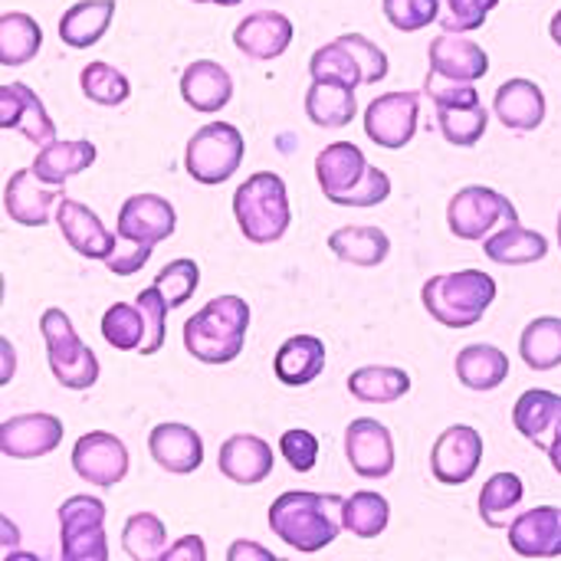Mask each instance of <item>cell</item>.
<instances>
[{"label": "cell", "mask_w": 561, "mask_h": 561, "mask_svg": "<svg viewBox=\"0 0 561 561\" xmlns=\"http://www.w3.org/2000/svg\"><path fill=\"white\" fill-rule=\"evenodd\" d=\"M342 503L335 493H283L270 506V529L296 552H322L345 529Z\"/></svg>", "instance_id": "obj_1"}, {"label": "cell", "mask_w": 561, "mask_h": 561, "mask_svg": "<svg viewBox=\"0 0 561 561\" xmlns=\"http://www.w3.org/2000/svg\"><path fill=\"white\" fill-rule=\"evenodd\" d=\"M250 306L240 296H217L184 322V348L204 365H230L243 352Z\"/></svg>", "instance_id": "obj_2"}, {"label": "cell", "mask_w": 561, "mask_h": 561, "mask_svg": "<svg viewBox=\"0 0 561 561\" xmlns=\"http://www.w3.org/2000/svg\"><path fill=\"white\" fill-rule=\"evenodd\" d=\"M424 309L447 329L477 325L496 299V279L480 270L444 273L424 283L421 289Z\"/></svg>", "instance_id": "obj_3"}, {"label": "cell", "mask_w": 561, "mask_h": 561, "mask_svg": "<svg viewBox=\"0 0 561 561\" xmlns=\"http://www.w3.org/2000/svg\"><path fill=\"white\" fill-rule=\"evenodd\" d=\"M233 217L240 224V233L256 247L283 240L293 220L283 178L273 171H256L253 178H247L233 194Z\"/></svg>", "instance_id": "obj_4"}, {"label": "cell", "mask_w": 561, "mask_h": 561, "mask_svg": "<svg viewBox=\"0 0 561 561\" xmlns=\"http://www.w3.org/2000/svg\"><path fill=\"white\" fill-rule=\"evenodd\" d=\"M39 332L46 342V362L53 378L69 391H89L99 381V358L76 335L69 316L62 309H46L39 316Z\"/></svg>", "instance_id": "obj_5"}, {"label": "cell", "mask_w": 561, "mask_h": 561, "mask_svg": "<svg viewBox=\"0 0 561 561\" xmlns=\"http://www.w3.org/2000/svg\"><path fill=\"white\" fill-rule=\"evenodd\" d=\"M243 135L237 125L230 122H207L204 128H197L187 141L184 151V168L197 184L217 187L224 181H230V174L240 168L243 161Z\"/></svg>", "instance_id": "obj_6"}, {"label": "cell", "mask_w": 561, "mask_h": 561, "mask_svg": "<svg viewBox=\"0 0 561 561\" xmlns=\"http://www.w3.org/2000/svg\"><path fill=\"white\" fill-rule=\"evenodd\" d=\"M510 224H519L513 201L486 184H467L447 204V227L460 240H486Z\"/></svg>", "instance_id": "obj_7"}, {"label": "cell", "mask_w": 561, "mask_h": 561, "mask_svg": "<svg viewBox=\"0 0 561 561\" xmlns=\"http://www.w3.org/2000/svg\"><path fill=\"white\" fill-rule=\"evenodd\" d=\"M105 503L95 496H69L59 506V552L62 561H108Z\"/></svg>", "instance_id": "obj_8"}, {"label": "cell", "mask_w": 561, "mask_h": 561, "mask_svg": "<svg viewBox=\"0 0 561 561\" xmlns=\"http://www.w3.org/2000/svg\"><path fill=\"white\" fill-rule=\"evenodd\" d=\"M421 118V95L417 92H385L365 108V135L381 148H404L414 141Z\"/></svg>", "instance_id": "obj_9"}, {"label": "cell", "mask_w": 561, "mask_h": 561, "mask_svg": "<svg viewBox=\"0 0 561 561\" xmlns=\"http://www.w3.org/2000/svg\"><path fill=\"white\" fill-rule=\"evenodd\" d=\"M483 463V437L470 424L447 427L431 450V473L444 486H463Z\"/></svg>", "instance_id": "obj_10"}, {"label": "cell", "mask_w": 561, "mask_h": 561, "mask_svg": "<svg viewBox=\"0 0 561 561\" xmlns=\"http://www.w3.org/2000/svg\"><path fill=\"white\" fill-rule=\"evenodd\" d=\"M66 197L62 184H49L43 181L33 168H23L16 174H10L7 187H3V207L10 214L13 224L20 227H43L53 220V207H59V201Z\"/></svg>", "instance_id": "obj_11"}, {"label": "cell", "mask_w": 561, "mask_h": 561, "mask_svg": "<svg viewBox=\"0 0 561 561\" xmlns=\"http://www.w3.org/2000/svg\"><path fill=\"white\" fill-rule=\"evenodd\" d=\"M174 230H178V210H174V204L164 201L161 194H131V197L118 207L115 233H118L122 240L158 247V243L168 240Z\"/></svg>", "instance_id": "obj_12"}, {"label": "cell", "mask_w": 561, "mask_h": 561, "mask_svg": "<svg viewBox=\"0 0 561 561\" xmlns=\"http://www.w3.org/2000/svg\"><path fill=\"white\" fill-rule=\"evenodd\" d=\"M345 457L362 480H385L394 470V437L375 417H358L345 431Z\"/></svg>", "instance_id": "obj_13"}, {"label": "cell", "mask_w": 561, "mask_h": 561, "mask_svg": "<svg viewBox=\"0 0 561 561\" xmlns=\"http://www.w3.org/2000/svg\"><path fill=\"white\" fill-rule=\"evenodd\" d=\"M72 470L92 483V486H115L125 480L128 473V450L125 444L115 437V434H105V431H92V434H82L72 447Z\"/></svg>", "instance_id": "obj_14"}, {"label": "cell", "mask_w": 561, "mask_h": 561, "mask_svg": "<svg viewBox=\"0 0 561 561\" xmlns=\"http://www.w3.org/2000/svg\"><path fill=\"white\" fill-rule=\"evenodd\" d=\"M56 224H59V233L62 240L85 260H108L112 250H115V233L99 220V214L92 207H85L82 201H72V197H62L59 207H56Z\"/></svg>", "instance_id": "obj_15"}, {"label": "cell", "mask_w": 561, "mask_h": 561, "mask_svg": "<svg viewBox=\"0 0 561 561\" xmlns=\"http://www.w3.org/2000/svg\"><path fill=\"white\" fill-rule=\"evenodd\" d=\"M0 128H13L33 145L56 141V122L49 118L39 95L23 82H7L0 89Z\"/></svg>", "instance_id": "obj_16"}, {"label": "cell", "mask_w": 561, "mask_h": 561, "mask_svg": "<svg viewBox=\"0 0 561 561\" xmlns=\"http://www.w3.org/2000/svg\"><path fill=\"white\" fill-rule=\"evenodd\" d=\"M289 43H293V20L279 10H256L243 16L233 30V46L256 62L279 59L289 49Z\"/></svg>", "instance_id": "obj_17"}, {"label": "cell", "mask_w": 561, "mask_h": 561, "mask_svg": "<svg viewBox=\"0 0 561 561\" xmlns=\"http://www.w3.org/2000/svg\"><path fill=\"white\" fill-rule=\"evenodd\" d=\"M62 444V421L53 414H20L3 421L0 450L10 460H36Z\"/></svg>", "instance_id": "obj_18"}, {"label": "cell", "mask_w": 561, "mask_h": 561, "mask_svg": "<svg viewBox=\"0 0 561 561\" xmlns=\"http://www.w3.org/2000/svg\"><path fill=\"white\" fill-rule=\"evenodd\" d=\"M510 549L523 559H559L561 556V510L539 506L519 513L510 523Z\"/></svg>", "instance_id": "obj_19"}, {"label": "cell", "mask_w": 561, "mask_h": 561, "mask_svg": "<svg viewBox=\"0 0 561 561\" xmlns=\"http://www.w3.org/2000/svg\"><path fill=\"white\" fill-rule=\"evenodd\" d=\"M427 59H431L434 72L450 76V79H463V82H477L490 72V53L477 39L450 33V30H444L440 36L431 39Z\"/></svg>", "instance_id": "obj_20"}, {"label": "cell", "mask_w": 561, "mask_h": 561, "mask_svg": "<svg viewBox=\"0 0 561 561\" xmlns=\"http://www.w3.org/2000/svg\"><path fill=\"white\" fill-rule=\"evenodd\" d=\"M513 424L529 444L549 454V447L561 437V394L546 388H533L519 394L513 408Z\"/></svg>", "instance_id": "obj_21"}, {"label": "cell", "mask_w": 561, "mask_h": 561, "mask_svg": "<svg viewBox=\"0 0 561 561\" xmlns=\"http://www.w3.org/2000/svg\"><path fill=\"white\" fill-rule=\"evenodd\" d=\"M148 450L161 470L178 477H187L204 463V440L187 424H158L148 437Z\"/></svg>", "instance_id": "obj_22"}, {"label": "cell", "mask_w": 561, "mask_h": 561, "mask_svg": "<svg viewBox=\"0 0 561 561\" xmlns=\"http://www.w3.org/2000/svg\"><path fill=\"white\" fill-rule=\"evenodd\" d=\"M220 473L230 483L240 486H256L273 473V447L263 437L253 434H233L230 440L220 444V457H217Z\"/></svg>", "instance_id": "obj_23"}, {"label": "cell", "mask_w": 561, "mask_h": 561, "mask_svg": "<svg viewBox=\"0 0 561 561\" xmlns=\"http://www.w3.org/2000/svg\"><path fill=\"white\" fill-rule=\"evenodd\" d=\"M181 99L194 108V112H204V115H214L220 108H227V102L233 99V79L230 72L214 62V59H197L191 62L184 72H181Z\"/></svg>", "instance_id": "obj_24"}, {"label": "cell", "mask_w": 561, "mask_h": 561, "mask_svg": "<svg viewBox=\"0 0 561 561\" xmlns=\"http://www.w3.org/2000/svg\"><path fill=\"white\" fill-rule=\"evenodd\" d=\"M546 92L533 79H506L493 95L496 118L513 131H536L546 122Z\"/></svg>", "instance_id": "obj_25"}, {"label": "cell", "mask_w": 561, "mask_h": 561, "mask_svg": "<svg viewBox=\"0 0 561 561\" xmlns=\"http://www.w3.org/2000/svg\"><path fill=\"white\" fill-rule=\"evenodd\" d=\"M368 171V158L352 141H332L316 158V178L322 194L335 204L342 194H348Z\"/></svg>", "instance_id": "obj_26"}, {"label": "cell", "mask_w": 561, "mask_h": 561, "mask_svg": "<svg viewBox=\"0 0 561 561\" xmlns=\"http://www.w3.org/2000/svg\"><path fill=\"white\" fill-rule=\"evenodd\" d=\"M325 368V345L316 335H293L279 345L273 358V371L286 388L312 385Z\"/></svg>", "instance_id": "obj_27"}, {"label": "cell", "mask_w": 561, "mask_h": 561, "mask_svg": "<svg viewBox=\"0 0 561 561\" xmlns=\"http://www.w3.org/2000/svg\"><path fill=\"white\" fill-rule=\"evenodd\" d=\"M483 253L500 266H529L549 256V240L539 230L510 224L483 240Z\"/></svg>", "instance_id": "obj_28"}, {"label": "cell", "mask_w": 561, "mask_h": 561, "mask_svg": "<svg viewBox=\"0 0 561 561\" xmlns=\"http://www.w3.org/2000/svg\"><path fill=\"white\" fill-rule=\"evenodd\" d=\"M115 16V0H79L59 16V39L72 49L95 46Z\"/></svg>", "instance_id": "obj_29"}, {"label": "cell", "mask_w": 561, "mask_h": 561, "mask_svg": "<svg viewBox=\"0 0 561 561\" xmlns=\"http://www.w3.org/2000/svg\"><path fill=\"white\" fill-rule=\"evenodd\" d=\"M95 158H99V151L85 138H76V141H49L33 158V171L43 181H49V184H66L69 178H76L85 168H92Z\"/></svg>", "instance_id": "obj_30"}, {"label": "cell", "mask_w": 561, "mask_h": 561, "mask_svg": "<svg viewBox=\"0 0 561 561\" xmlns=\"http://www.w3.org/2000/svg\"><path fill=\"white\" fill-rule=\"evenodd\" d=\"M329 250L352 266H381L391 253V240L381 227H339L329 233Z\"/></svg>", "instance_id": "obj_31"}, {"label": "cell", "mask_w": 561, "mask_h": 561, "mask_svg": "<svg viewBox=\"0 0 561 561\" xmlns=\"http://www.w3.org/2000/svg\"><path fill=\"white\" fill-rule=\"evenodd\" d=\"M457 378L470 391H493L510 378V358L496 345L477 342L460 348L457 355Z\"/></svg>", "instance_id": "obj_32"}, {"label": "cell", "mask_w": 561, "mask_h": 561, "mask_svg": "<svg viewBox=\"0 0 561 561\" xmlns=\"http://www.w3.org/2000/svg\"><path fill=\"white\" fill-rule=\"evenodd\" d=\"M306 115L319 128H345L358 115V99L352 85L342 82H312L306 92Z\"/></svg>", "instance_id": "obj_33"}, {"label": "cell", "mask_w": 561, "mask_h": 561, "mask_svg": "<svg viewBox=\"0 0 561 561\" xmlns=\"http://www.w3.org/2000/svg\"><path fill=\"white\" fill-rule=\"evenodd\" d=\"M348 391L362 404H394L411 391V375L404 368L365 365L348 375Z\"/></svg>", "instance_id": "obj_34"}, {"label": "cell", "mask_w": 561, "mask_h": 561, "mask_svg": "<svg viewBox=\"0 0 561 561\" xmlns=\"http://www.w3.org/2000/svg\"><path fill=\"white\" fill-rule=\"evenodd\" d=\"M43 46L39 23L23 10H7L0 16V62L3 66H26Z\"/></svg>", "instance_id": "obj_35"}, {"label": "cell", "mask_w": 561, "mask_h": 561, "mask_svg": "<svg viewBox=\"0 0 561 561\" xmlns=\"http://www.w3.org/2000/svg\"><path fill=\"white\" fill-rule=\"evenodd\" d=\"M519 355L533 371H552L561 365V319L539 316L519 335Z\"/></svg>", "instance_id": "obj_36"}, {"label": "cell", "mask_w": 561, "mask_h": 561, "mask_svg": "<svg viewBox=\"0 0 561 561\" xmlns=\"http://www.w3.org/2000/svg\"><path fill=\"white\" fill-rule=\"evenodd\" d=\"M526 486L516 473H493L480 490V519L490 529H510L513 513L519 510Z\"/></svg>", "instance_id": "obj_37"}, {"label": "cell", "mask_w": 561, "mask_h": 561, "mask_svg": "<svg viewBox=\"0 0 561 561\" xmlns=\"http://www.w3.org/2000/svg\"><path fill=\"white\" fill-rule=\"evenodd\" d=\"M342 523L352 536L358 539H375L388 529L391 523V506L381 493H371V490H362V493H352L345 503H342Z\"/></svg>", "instance_id": "obj_38"}, {"label": "cell", "mask_w": 561, "mask_h": 561, "mask_svg": "<svg viewBox=\"0 0 561 561\" xmlns=\"http://www.w3.org/2000/svg\"><path fill=\"white\" fill-rule=\"evenodd\" d=\"M122 549L135 561H158L168 552V533L164 523L154 513H135L125 519L122 529Z\"/></svg>", "instance_id": "obj_39"}, {"label": "cell", "mask_w": 561, "mask_h": 561, "mask_svg": "<svg viewBox=\"0 0 561 561\" xmlns=\"http://www.w3.org/2000/svg\"><path fill=\"white\" fill-rule=\"evenodd\" d=\"M99 329H102V339L118 352H141V345L148 339V322H145L138 302L135 306H128V302L108 306Z\"/></svg>", "instance_id": "obj_40"}, {"label": "cell", "mask_w": 561, "mask_h": 561, "mask_svg": "<svg viewBox=\"0 0 561 561\" xmlns=\"http://www.w3.org/2000/svg\"><path fill=\"white\" fill-rule=\"evenodd\" d=\"M79 89H82V95H85L89 102L105 105V108L122 105V102L131 95L128 76L118 72L112 62H99V59L89 62V66H82V72H79Z\"/></svg>", "instance_id": "obj_41"}, {"label": "cell", "mask_w": 561, "mask_h": 561, "mask_svg": "<svg viewBox=\"0 0 561 561\" xmlns=\"http://www.w3.org/2000/svg\"><path fill=\"white\" fill-rule=\"evenodd\" d=\"M437 125L440 135L457 145V148H473L490 125V112L483 105H454V108H437Z\"/></svg>", "instance_id": "obj_42"}, {"label": "cell", "mask_w": 561, "mask_h": 561, "mask_svg": "<svg viewBox=\"0 0 561 561\" xmlns=\"http://www.w3.org/2000/svg\"><path fill=\"white\" fill-rule=\"evenodd\" d=\"M309 76H312V82H342V85H352V89L365 85L358 62L352 59V53L339 39L335 43H325V46H319L312 53Z\"/></svg>", "instance_id": "obj_43"}, {"label": "cell", "mask_w": 561, "mask_h": 561, "mask_svg": "<svg viewBox=\"0 0 561 561\" xmlns=\"http://www.w3.org/2000/svg\"><path fill=\"white\" fill-rule=\"evenodd\" d=\"M197 283H201V266L194 260H174L154 276L151 286L164 296L168 309H181L194 296Z\"/></svg>", "instance_id": "obj_44"}, {"label": "cell", "mask_w": 561, "mask_h": 561, "mask_svg": "<svg viewBox=\"0 0 561 561\" xmlns=\"http://www.w3.org/2000/svg\"><path fill=\"white\" fill-rule=\"evenodd\" d=\"M385 20L401 30V33H417L437 23L440 16V0H381Z\"/></svg>", "instance_id": "obj_45"}, {"label": "cell", "mask_w": 561, "mask_h": 561, "mask_svg": "<svg viewBox=\"0 0 561 561\" xmlns=\"http://www.w3.org/2000/svg\"><path fill=\"white\" fill-rule=\"evenodd\" d=\"M335 39H339V43L352 53V59L358 62L362 82H365V85H375V82H381V79L388 76L391 62H388L385 49L375 46L368 36H362V33H342V36H335Z\"/></svg>", "instance_id": "obj_46"}, {"label": "cell", "mask_w": 561, "mask_h": 561, "mask_svg": "<svg viewBox=\"0 0 561 561\" xmlns=\"http://www.w3.org/2000/svg\"><path fill=\"white\" fill-rule=\"evenodd\" d=\"M424 95L437 105V108H454V105H480V89L473 82L463 79H450L440 72H427L424 79Z\"/></svg>", "instance_id": "obj_47"}, {"label": "cell", "mask_w": 561, "mask_h": 561, "mask_svg": "<svg viewBox=\"0 0 561 561\" xmlns=\"http://www.w3.org/2000/svg\"><path fill=\"white\" fill-rule=\"evenodd\" d=\"M135 302H138V309H141V316H145V322H148V339H145V345H141L138 355H158L161 345H164V319H168L171 309H168L164 296H161L154 286L141 289Z\"/></svg>", "instance_id": "obj_48"}, {"label": "cell", "mask_w": 561, "mask_h": 561, "mask_svg": "<svg viewBox=\"0 0 561 561\" xmlns=\"http://www.w3.org/2000/svg\"><path fill=\"white\" fill-rule=\"evenodd\" d=\"M388 194H391V178H388L381 168H371V164H368L365 178H362L348 194H342L335 204H339V207H378V204L388 201Z\"/></svg>", "instance_id": "obj_49"}, {"label": "cell", "mask_w": 561, "mask_h": 561, "mask_svg": "<svg viewBox=\"0 0 561 561\" xmlns=\"http://www.w3.org/2000/svg\"><path fill=\"white\" fill-rule=\"evenodd\" d=\"M279 450L286 457V463L296 470V473H309L316 463H319V437L302 431V427H293L279 437Z\"/></svg>", "instance_id": "obj_50"}, {"label": "cell", "mask_w": 561, "mask_h": 561, "mask_svg": "<svg viewBox=\"0 0 561 561\" xmlns=\"http://www.w3.org/2000/svg\"><path fill=\"white\" fill-rule=\"evenodd\" d=\"M496 3L500 0H447L444 30H450V33H473V30H480Z\"/></svg>", "instance_id": "obj_51"}, {"label": "cell", "mask_w": 561, "mask_h": 561, "mask_svg": "<svg viewBox=\"0 0 561 561\" xmlns=\"http://www.w3.org/2000/svg\"><path fill=\"white\" fill-rule=\"evenodd\" d=\"M151 250H154V247H148V243H131V240H122V237H118V243H115L112 256L105 260V266H108L115 276H135V273L148 263Z\"/></svg>", "instance_id": "obj_52"}, {"label": "cell", "mask_w": 561, "mask_h": 561, "mask_svg": "<svg viewBox=\"0 0 561 561\" xmlns=\"http://www.w3.org/2000/svg\"><path fill=\"white\" fill-rule=\"evenodd\" d=\"M207 559V546H204V539L201 536H184L178 546H171L168 552H164V559L161 561H204Z\"/></svg>", "instance_id": "obj_53"}, {"label": "cell", "mask_w": 561, "mask_h": 561, "mask_svg": "<svg viewBox=\"0 0 561 561\" xmlns=\"http://www.w3.org/2000/svg\"><path fill=\"white\" fill-rule=\"evenodd\" d=\"M227 559L230 561H240V559H273V552L270 549H263V546H253V542H233L230 546V552H227Z\"/></svg>", "instance_id": "obj_54"}, {"label": "cell", "mask_w": 561, "mask_h": 561, "mask_svg": "<svg viewBox=\"0 0 561 561\" xmlns=\"http://www.w3.org/2000/svg\"><path fill=\"white\" fill-rule=\"evenodd\" d=\"M3 358H7V368H3V378H0V381L7 385V381H10V368H13V345H10L7 339H3Z\"/></svg>", "instance_id": "obj_55"}, {"label": "cell", "mask_w": 561, "mask_h": 561, "mask_svg": "<svg viewBox=\"0 0 561 561\" xmlns=\"http://www.w3.org/2000/svg\"><path fill=\"white\" fill-rule=\"evenodd\" d=\"M549 460H552V470L561 477V437L549 447Z\"/></svg>", "instance_id": "obj_56"}, {"label": "cell", "mask_w": 561, "mask_h": 561, "mask_svg": "<svg viewBox=\"0 0 561 561\" xmlns=\"http://www.w3.org/2000/svg\"><path fill=\"white\" fill-rule=\"evenodd\" d=\"M549 36L556 39V46H561V10H556V16L549 23Z\"/></svg>", "instance_id": "obj_57"}, {"label": "cell", "mask_w": 561, "mask_h": 561, "mask_svg": "<svg viewBox=\"0 0 561 561\" xmlns=\"http://www.w3.org/2000/svg\"><path fill=\"white\" fill-rule=\"evenodd\" d=\"M214 3H217V7H240L243 0H214Z\"/></svg>", "instance_id": "obj_58"}, {"label": "cell", "mask_w": 561, "mask_h": 561, "mask_svg": "<svg viewBox=\"0 0 561 561\" xmlns=\"http://www.w3.org/2000/svg\"><path fill=\"white\" fill-rule=\"evenodd\" d=\"M191 3H214V0H191Z\"/></svg>", "instance_id": "obj_59"}, {"label": "cell", "mask_w": 561, "mask_h": 561, "mask_svg": "<svg viewBox=\"0 0 561 561\" xmlns=\"http://www.w3.org/2000/svg\"><path fill=\"white\" fill-rule=\"evenodd\" d=\"M559 247H561V214H559Z\"/></svg>", "instance_id": "obj_60"}]
</instances>
